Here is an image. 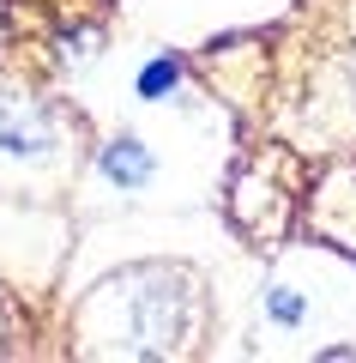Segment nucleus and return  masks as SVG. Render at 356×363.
<instances>
[{
	"mask_svg": "<svg viewBox=\"0 0 356 363\" xmlns=\"http://www.w3.org/2000/svg\"><path fill=\"white\" fill-rule=\"evenodd\" d=\"M176 85H181V61H176V55H157V61H145L139 79H133V91H139L145 104H163Z\"/></svg>",
	"mask_w": 356,
	"mask_h": 363,
	"instance_id": "nucleus-4",
	"label": "nucleus"
},
{
	"mask_svg": "<svg viewBox=\"0 0 356 363\" xmlns=\"http://www.w3.org/2000/svg\"><path fill=\"white\" fill-rule=\"evenodd\" d=\"M97 169L115 188H145V182H151V152H145L139 140H115V145H103Z\"/></svg>",
	"mask_w": 356,
	"mask_h": 363,
	"instance_id": "nucleus-3",
	"label": "nucleus"
},
{
	"mask_svg": "<svg viewBox=\"0 0 356 363\" xmlns=\"http://www.w3.org/2000/svg\"><path fill=\"white\" fill-rule=\"evenodd\" d=\"M266 315H272V327H302L308 297H302V291H290V285H272L266 291Z\"/></svg>",
	"mask_w": 356,
	"mask_h": 363,
	"instance_id": "nucleus-5",
	"label": "nucleus"
},
{
	"mask_svg": "<svg viewBox=\"0 0 356 363\" xmlns=\"http://www.w3.org/2000/svg\"><path fill=\"white\" fill-rule=\"evenodd\" d=\"M115 303H121V333L133 351H181L193 327V279L176 267H145V272H121L115 279Z\"/></svg>",
	"mask_w": 356,
	"mask_h": 363,
	"instance_id": "nucleus-1",
	"label": "nucleus"
},
{
	"mask_svg": "<svg viewBox=\"0 0 356 363\" xmlns=\"http://www.w3.org/2000/svg\"><path fill=\"white\" fill-rule=\"evenodd\" d=\"M61 145V121L18 91H0V152L6 157H49Z\"/></svg>",
	"mask_w": 356,
	"mask_h": 363,
	"instance_id": "nucleus-2",
	"label": "nucleus"
}]
</instances>
